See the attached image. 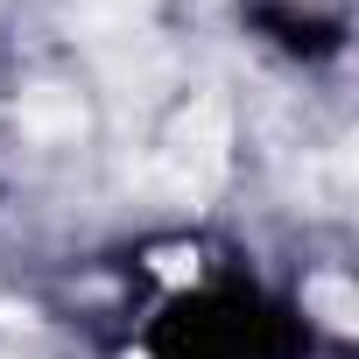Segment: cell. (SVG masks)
Instances as JSON below:
<instances>
[{"mask_svg": "<svg viewBox=\"0 0 359 359\" xmlns=\"http://www.w3.org/2000/svg\"><path fill=\"white\" fill-rule=\"evenodd\" d=\"M169 176L184 191H212L226 176V106L219 99H198L184 113V127H176V141H169Z\"/></svg>", "mask_w": 359, "mask_h": 359, "instance_id": "1", "label": "cell"}, {"mask_svg": "<svg viewBox=\"0 0 359 359\" xmlns=\"http://www.w3.org/2000/svg\"><path fill=\"white\" fill-rule=\"evenodd\" d=\"M22 127L43 141H71V134H85V106L64 85H36V92H22Z\"/></svg>", "mask_w": 359, "mask_h": 359, "instance_id": "2", "label": "cell"}, {"mask_svg": "<svg viewBox=\"0 0 359 359\" xmlns=\"http://www.w3.org/2000/svg\"><path fill=\"white\" fill-rule=\"evenodd\" d=\"M303 303H310L331 331H352V324H359V296H352V282H338V275H310V282H303Z\"/></svg>", "mask_w": 359, "mask_h": 359, "instance_id": "3", "label": "cell"}, {"mask_svg": "<svg viewBox=\"0 0 359 359\" xmlns=\"http://www.w3.org/2000/svg\"><path fill=\"white\" fill-rule=\"evenodd\" d=\"M134 8H141V0H78V15L92 22V29H134Z\"/></svg>", "mask_w": 359, "mask_h": 359, "instance_id": "4", "label": "cell"}, {"mask_svg": "<svg viewBox=\"0 0 359 359\" xmlns=\"http://www.w3.org/2000/svg\"><path fill=\"white\" fill-rule=\"evenodd\" d=\"M184 275H198L191 254H162V282H184Z\"/></svg>", "mask_w": 359, "mask_h": 359, "instance_id": "5", "label": "cell"}]
</instances>
